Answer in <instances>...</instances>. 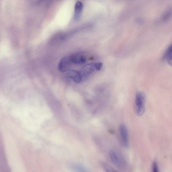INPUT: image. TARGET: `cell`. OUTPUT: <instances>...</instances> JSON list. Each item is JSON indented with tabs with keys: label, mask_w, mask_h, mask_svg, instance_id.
Listing matches in <instances>:
<instances>
[{
	"label": "cell",
	"mask_w": 172,
	"mask_h": 172,
	"mask_svg": "<svg viewBox=\"0 0 172 172\" xmlns=\"http://www.w3.org/2000/svg\"><path fill=\"white\" fill-rule=\"evenodd\" d=\"M146 95L141 91L136 93L135 103V110L138 116L143 115L145 111Z\"/></svg>",
	"instance_id": "6da1fadb"
},
{
	"label": "cell",
	"mask_w": 172,
	"mask_h": 172,
	"mask_svg": "<svg viewBox=\"0 0 172 172\" xmlns=\"http://www.w3.org/2000/svg\"><path fill=\"white\" fill-rule=\"evenodd\" d=\"M103 66L102 63L101 62L90 63L85 66L79 71L82 80L87 79L95 71L100 70Z\"/></svg>",
	"instance_id": "7a4b0ae2"
},
{
	"label": "cell",
	"mask_w": 172,
	"mask_h": 172,
	"mask_svg": "<svg viewBox=\"0 0 172 172\" xmlns=\"http://www.w3.org/2000/svg\"><path fill=\"white\" fill-rule=\"evenodd\" d=\"M110 158L112 163L117 167L122 168L125 165V162L119 154L113 150L109 152Z\"/></svg>",
	"instance_id": "3957f363"
},
{
	"label": "cell",
	"mask_w": 172,
	"mask_h": 172,
	"mask_svg": "<svg viewBox=\"0 0 172 172\" xmlns=\"http://www.w3.org/2000/svg\"><path fill=\"white\" fill-rule=\"evenodd\" d=\"M121 142L122 145L126 148L129 146V139L127 127L124 124H122L119 128Z\"/></svg>",
	"instance_id": "277c9868"
},
{
	"label": "cell",
	"mask_w": 172,
	"mask_h": 172,
	"mask_svg": "<svg viewBox=\"0 0 172 172\" xmlns=\"http://www.w3.org/2000/svg\"><path fill=\"white\" fill-rule=\"evenodd\" d=\"M71 64L69 55L63 57L58 63L57 69L58 71L61 72H67L69 70Z\"/></svg>",
	"instance_id": "5b68a950"
},
{
	"label": "cell",
	"mask_w": 172,
	"mask_h": 172,
	"mask_svg": "<svg viewBox=\"0 0 172 172\" xmlns=\"http://www.w3.org/2000/svg\"><path fill=\"white\" fill-rule=\"evenodd\" d=\"M69 56L72 64H83L87 61L85 57L80 53H74L69 55Z\"/></svg>",
	"instance_id": "8992f818"
},
{
	"label": "cell",
	"mask_w": 172,
	"mask_h": 172,
	"mask_svg": "<svg viewBox=\"0 0 172 172\" xmlns=\"http://www.w3.org/2000/svg\"><path fill=\"white\" fill-rule=\"evenodd\" d=\"M66 77L68 79L76 83H79L82 80L80 72L75 70H68L67 72Z\"/></svg>",
	"instance_id": "52a82bcc"
},
{
	"label": "cell",
	"mask_w": 172,
	"mask_h": 172,
	"mask_svg": "<svg viewBox=\"0 0 172 172\" xmlns=\"http://www.w3.org/2000/svg\"><path fill=\"white\" fill-rule=\"evenodd\" d=\"M84 5L82 2L77 1L74 7V19L76 21L80 19L82 16Z\"/></svg>",
	"instance_id": "ba28073f"
},
{
	"label": "cell",
	"mask_w": 172,
	"mask_h": 172,
	"mask_svg": "<svg viewBox=\"0 0 172 172\" xmlns=\"http://www.w3.org/2000/svg\"><path fill=\"white\" fill-rule=\"evenodd\" d=\"M163 59L166 60L168 64L172 67V44L168 48L164 53Z\"/></svg>",
	"instance_id": "9c48e42d"
},
{
	"label": "cell",
	"mask_w": 172,
	"mask_h": 172,
	"mask_svg": "<svg viewBox=\"0 0 172 172\" xmlns=\"http://www.w3.org/2000/svg\"><path fill=\"white\" fill-rule=\"evenodd\" d=\"M71 168L75 172H90L84 166L80 164H74Z\"/></svg>",
	"instance_id": "30bf717a"
},
{
	"label": "cell",
	"mask_w": 172,
	"mask_h": 172,
	"mask_svg": "<svg viewBox=\"0 0 172 172\" xmlns=\"http://www.w3.org/2000/svg\"><path fill=\"white\" fill-rule=\"evenodd\" d=\"M172 17V8L170 9L167 12H166L165 14L163 16V21H167L170 19Z\"/></svg>",
	"instance_id": "8fae6325"
},
{
	"label": "cell",
	"mask_w": 172,
	"mask_h": 172,
	"mask_svg": "<svg viewBox=\"0 0 172 172\" xmlns=\"http://www.w3.org/2000/svg\"><path fill=\"white\" fill-rule=\"evenodd\" d=\"M103 167L106 172H118L108 164H103Z\"/></svg>",
	"instance_id": "7c38bea8"
},
{
	"label": "cell",
	"mask_w": 172,
	"mask_h": 172,
	"mask_svg": "<svg viewBox=\"0 0 172 172\" xmlns=\"http://www.w3.org/2000/svg\"><path fill=\"white\" fill-rule=\"evenodd\" d=\"M152 172H159L158 164L155 161H154L152 164Z\"/></svg>",
	"instance_id": "4fadbf2b"
},
{
	"label": "cell",
	"mask_w": 172,
	"mask_h": 172,
	"mask_svg": "<svg viewBox=\"0 0 172 172\" xmlns=\"http://www.w3.org/2000/svg\"><path fill=\"white\" fill-rule=\"evenodd\" d=\"M109 132L111 134L114 133V131L113 130H109Z\"/></svg>",
	"instance_id": "5bb4252c"
}]
</instances>
